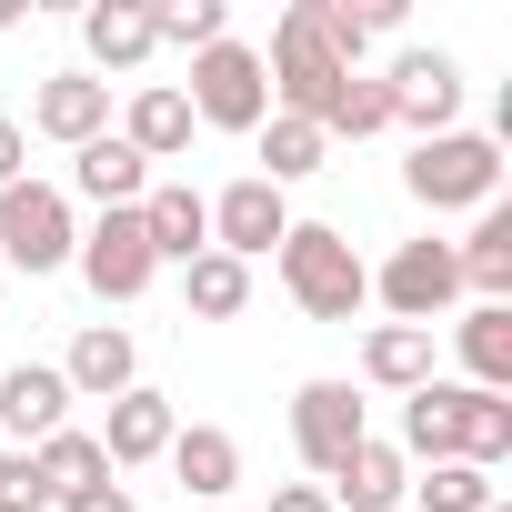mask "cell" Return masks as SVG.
Returning <instances> with one entry per match:
<instances>
[{"mask_svg":"<svg viewBox=\"0 0 512 512\" xmlns=\"http://www.w3.org/2000/svg\"><path fill=\"white\" fill-rule=\"evenodd\" d=\"M161 462H171V482H181L191 502H221V492L241 482V442H231L221 422H191V432H171V452H161Z\"/></svg>","mask_w":512,"mask_h":512,"instance_id":"obj_20","label":"cell"},{"mask_svg":"<svg viewBox=\"0 0 512 512\" xmlns=\"http://www.w3.org/2000/svg\"><path fill=\"white\" fill-rule=\"evenodd\" d=\"M181 302L201 322H231L251 302V262H231V251H201V262H181Z\"/></svg>","mask_w":512,"mask_h":512,"instance_id":"obj_26","label":"cell"},{"mask_svg":"<svg viewBox=\"0 0 512 512\" xmlns=\"http://www.w3.org/2000/svg\"><path fill=\"white\" fill-rule=\"evenodd\" d=\"M362 382H382V392H422V382H432V332H412V322H372V332H362Z\"/></svg>","mask_w":512,"mask_h":512,"instance_id":"obj_24","label":"cell"},{"mask_svg":"<svg viewBox=\"0 0 512 512\" xmlns=\"http://www.w3.org/2000/svg\"><path fill=\"white\" fill-rule=\"evenodd\" d=\"M272 512H332V492H322V482H282V492H272Z\"/></svg>","mask_w":512,"mask_h":512,"instance_id":"obj_32","label":"cell"},{"mask_svg":"<svg viewBox=\"0 0 512 512\" xmlns=\"http://www.w3.org/2000/svg\"><path fill=\"white\" fill-rule=\"evenodd\" d=\"M81 41H91V61H101V71H141V61L161 51L141 0H91V11H81Z\"/></svg>","mask_w":512,"mask_h":512,"instance_id":"obj_23","label":"cell"},{"mask_svg":"<svg viewBox=\"0 0 512 512\" xmlns=\"http://www.w3.org/2000/svg\"><path fill=\"white\" fill-rule=\"evenodd\" d=\"M71 262H81V282H91L101 302H141V292L161 282L151 231H141V201H131V211H101V221L81 231V251H71Z\"/></svg>","mask_w":512,"mask_h":512,"instance_id":"obj_8","label":"cell"},{"mask_svg":"<svg viewBox=\"0 0 512 512\" xmlns=\"http://www.w3.org/2000/svg\"><path fill=\"white\" fill-rule=\"evenodd\" d=\"M151 41L211 51V41H231V11H221V0H171V11H151Z\"/></svg>","mask_w":512,"mask_h":512,"instance_id":"obj_29","label":"cell"},{"mask_svg":"<svg viewBox=\"0 0 512 512\" xmlns=\"http://www.w3.org/2000/svg\"><path fill=\"white\" fill-rule=\"evenodd\" d=\"M31 131L41 141H101L111 131V81H91V71H51L41 91H31Z\"/></svg>","mask_w":512,"mask_h":512,"instance_id":"obj_12","label":"cell"},{"mask_svg":"<svg viewBox=\"0 0 512 512\" xmlns=\"http://www.w3.org/2000/svg\"><path fill=\"white\" fill-rule=\"evenodd\" d=\"M372 302L392 312V322H412V332H432L452 302H462V262H452V241H402L392 262L372 272Z\"/></svg>","mask_w":512,"mask_h":512,"instance_id":"obj_7","label":"cell"},{"mask_svg":"<svg viewBox=\"0 0 512 512\" xmlns=\"http://www.w3.org/2000/svg\"><path fill=\"white\" fill-rule=\"evenodd\" d=\"M31 462L51 472V492H91V482H111V462H101V442H91V432H71V422H61V432H51V442H41Z\"/></svg>","mask_w":512,"mask_h":512,"instance_id":"obj_27","label":"cell"},{"mask_svg":"<svg viewBox=\"0 0 512 512\" xmlns=\"http://www.w3.org/2000/svg\"><path fill=\"white\" fill-rule=\"evenodd\" d=\"M251 141H262V171H251V181H272V191L312 181V171H322V151H332V141H322L312 121H292V111H272V121L251 131Z\"/></svg>","mask_w":512,"mask_h":512,"instance_id":"obj_25","label":"cell"},{"mask_svg":"<svg viewBox=\"0 0 512 512\" xmlns=\"http://www.w3.org/2000/svg\"><path fill=\"white\" fill-rule=\"evenodd\" d=\"M402 191H412L422 211H482V201H502V151H492L482 131L412 141V161H402Z\"/></svg>","mask_w":512,"mask_h":512,"instance_id":"obj_4","label":"cell"},{"mask_svg":"<svg viewBox=\"0 0 512 512\" xmlns=\"http://www.w3.org/2000/svg\"><path fill=\"white\" fill-rule=\"evenodd\" d=\"M61 412H71V382L51 362H11V372H0V432H11L21 452H41L61 432Z\"/></svg>","mask_w":512,"mask_h":512,"instance_id":"obj_13","label":"cell"},{"mask_svg":"<svg viewBox=\"0 0 512 512\" xmlns=\"http://www.w3.org/2000/svg\"><path fill=\"white\" fill-rule=\"evenodd\" d=\"M412 502H422V512H482V502H502V482L472 472V462H432V472L412 482Z\"/></svg>","mask_w":512,"mask_h":512,"instance_id":"obj_28","label":"cell"},{"mask_svg":"<svg viewBox=\"0 0 512 512\" xmlns=\"http://www.w3.org/2000/svg\"><path fill=\"white\" fill-rule=\"evenodd\" d=\"M191 131H201V121H191V101H181L171 81H141V91H131V111H121V141H131L141 161H181V151H191Z\"/></svg>","mask_w":512,"mask_h":512,"instance_id":"obj_19","label":"cell"},{"mask_svg":"<svg viewBox=\"0 0 512 512\" xmlns=\"http://www.w3.org/2000/svg\"><path fill=\"white\" fill-rule=\"evenodd\" d=\"M61 382H71V402H121V392L141 382V352H131V332H121V322H91V332L71 342Z\"/></svg>","mask_w":512,"mask_h":512,"instance_id":"obj_16","label":"cell"},{"mask_svg":"<svg viewBox=\"0 0 512 512\" xmlns=\"http://www.w3.org/2000/svg\"><path fill=\"white\" fill-rule=\"evenodd\" d=\"M282 231H292V201H282L272 181H251V171L211 201V251H231V262H262V251H282Z\"/></svg>","mask_w":512,"mask_h":512,"instance_id":"obj_11","label":"cell"},{"mask_svg":"<svg viewBox=\"0 0 512 512\" xmlns=\"http://www.w3.org/2000/svg\"><path fill=\"white\" fill-rule=\"evenodd\" d=\"M171 432H181V422H171V402L131 382V392L101 412V432H91V442H101V462H111V472H131V462H161V452H171Z\"/></svg>","mask_w":512,"mask_h":512,"instance_id":"obj_14","label":"cell"},{"mask_svg":"<svg viewBox=\"0 0 512 512\" xmlns=\"http://www.w3.org/2000/svg\"><path fill=\"white\" fill-rule=\"evenodd\" d=\"M61 492H51V472L31 462V452H0V512H51Z\"/></svg>","mask_w":512,"mask_h":512,"instance_id":"obj_30","label":"cell"},{"mask_svg":"<svg viewBox=\"0 0 512 512\" xmlns=\"http://www.w3.org/2000/svg\"><path fill=\"white\" fill-rule=\"evenodd\" d=\"M0 251H11V272H61L71 251H81V231H71V191H51V181H11L0 191Z\"/></svg>","mask_w":512,"mask_h":512,"instance_id":"obj_6","label":"cell"},{"mask_svg":"<svg viewBox=\"0 0 512 512\" xmlns=\"http://www.w3.org/2000/svg\"><path fill=\"white\" fill-rule=\"evenodd\" d=\"M402 462H472L492 472L512 452V392H472V382H422L402 392Z\"/></svg>","mask_w":512,"mask_h":512,"instance_id":"obj_1","label":"cell"},{"mask_svg":"<svg viewBox=\"0 0 512 512\" xmlns=\"http://www.w3.org/2000/svg\"><path fill=\"white\" fill-rule=\"evenodd\" d=\"M51 512H141V502H131V492H121V482H91V492H61V502H51Z\"/></svg>","mask_w":512,"mask_h":512,"instance_id":"obj_31","label":"cell"},{"mask_svg":"<svg viewBox=\"0 0 512 512\" xmlns=\"http://www.w3.org/2000/svg\"><path fill=\"white\" fill-rule=\"evenodd\" d=\"M21 151H31V141H21V121H11V111H0V191H11V181H21Z\"/></svg>","mask_w":512,"mask_h":512,"instance_id":"obj_33","label":"cell"},{"mask_svg":"<svg viewBox=\"0 0 512 512\" xmlns=\"http://www.w3.org/2000/svg\"><path fill=\"white\" fill-rule=\"evenodd\" d=\"M452 262H462V292H482V302H512V201H482L472 241H452Z\"/></svg>","mask_w":512,"mask_h":512,"instance_id":"obj_21","label":"cell"},{"mask_svg":"<svg viewBox=\"0 0 512 512\" xmlns=\"http://www.w3.org/2000/svg\"><path fill=\"white\" fill-rule=\"evenodd\" d=\"M262 81H272V111L292 121H332V101L352 91V61L322 41V0H292V11L272 21V51H262Z\"/></svg>","mask_w":512,"mask_h":512,"instance_id":"obj_2","label":"cell"},{"mask_svg":"<svg viewBox=\"0 0 512 512\" xmlns=\"http://www.w3.org/2000/svg\"><path fill=\"white\" fill-rule=\"evenodd\" d=\"M382 91H392V121H402L412 141H442L452 111H462V61H452V51H402V61L382 71Z\"/></svg>","mask_w":512,"mask_h":512,"instance_id":"obj_9","label":"cell"},{"mask_svg":"<svg viewBox=\"0 0 512 512\" xmlns=\"http://www.w3.org/2000/svg\"><path fill=\"white\" fill-rule=\"evenodd\" d=\"M71 191H81V201H101V211H131V201L151 191V161H141L121 131H101V141H81V151H71Z\"/></svg>","mask_w":512,"mask_h":512,"instance_id":"obj_18","label":"cell"},{"mask_svg":"<svg viewBox=\"0 0 512 512\" xmlns=\"http://www.w3.org/2000/svg\"><path fill=\"white\" fill-rule=\"evenodd\" d=\"M352 442H372L362 392H352V382H302V392H292V452H302V462L332 482V462H342Z\"/></svg>","mask_w":512,"mask_h":512,"instance_id":"obj_10","label":"cell"},{"mask_svg":"<svg viewBox=\"0 0 512 512\" xmlns=\"http://www.w3.org/2000/svg\"><path fill=\"white\" fill-rule=\"evenodd\" d=\"M452 342H462V382L472 392H512V302H472Z\"/></svg>","mask_w":512,"mask_h":512,"instance_id":"obj_22","label":"cell"},{"mask_svg":"<svg viewBox=\"0 0 512 512\" xmlns=\"http://www.w3.org/2000/svg\"><path fill=\"white\" fill-rule=\"evenodd\" d=\"M282 292H292L312 322H352V312L372 302V262L352 251V231L292 221V231H282Z\"/></svg>","mask_w":512,"mask_h":512,"instance_id":"obj_3","label":"cell"},{"mask_svg":"<svg viewBox=\"0 0 512 512\" xmlns=\"http://www.w3.org/2000/svg\"><path fill=\"white\" fill-rule=\"evenodd\" d=\"M191 121H211V131H262L272 121V81H262V51L251 41H211V51H191Z\"/></svg>","mask_w":512,"mask_h":512,"instance_id":"obj_5","label":"cell"},{"mask_svg":"<svg viewBox=\"0 0 512 512\" xmlns=\"http://www.w3.org/2000/svg\"><path fill=\"white\" fill-rule=\"evenodd\" d=\"M322 492H332V512H392V502L412 492V462H402L392 442H352Z\"/></svg>","mask_w":512,"mask_h":512,"instance_id":"obj_17","label":"cell"},{"mask_svg":"<svg viewBox=\"0 0 512 512\" xmlns=\"http://www.w3.org/2000/svg\"><path fill=\"white\" fill-rule=\"evenodd\" d=\"M141 231H151V262H201L211 251V201L191 181H151L141 191Z\"/></svg>","mask_w":512,"mask_h":512,"instance_id":"obj_15","label":"cell"}]
</instances>
